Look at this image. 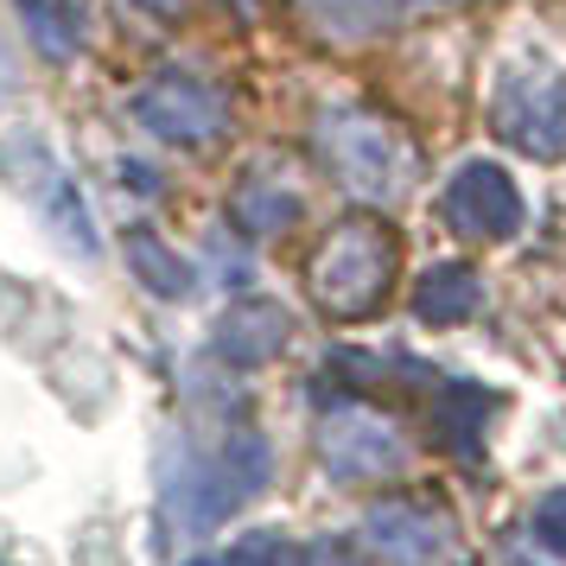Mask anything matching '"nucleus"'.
<instances>
[{"label":"nucleus","mask_w":566,"mask_h":566,"mask_svg":"<svg viewBox=\"0 0 566 566\" xmlns=\"http://www.w3.org/2000/svg\"><path fill=\"white\" fill-rule=\"evenodd\" d=\"M312 147L332 166V179L350 198H363V205H395L413 185V172H420L413 140L395 122L369 115V108H332V115H318Z\"/></svg>","instance_id":"obj_1"},{"label":"nucleus","mask_w":566,"mask_h":566,"mask_svg":"<svg viewBox=\"0 0 566 566\" xmlns=\"http://www.w3.org/2000/svg\"><path fill=\"white\" fill-rule=\"evenodd\" d=\"M490 128L528 159L566 154V64L541 45H522L496 64L490 83Z\"/></svg>","instance_id":"obj_2"},{"label":"nucleus","mask_w":566,"mask_h":566,"mask_svg":"<svg viewBox=\"0 0 566 566\" xmlns=\"http://www.w3.org/2000/svg\"><path fill=\"white\" fill-rule=\"evenodd\" d=\"M388 281H395V235L376 217H344L318 242L312 274H306L318 312H332V318H369L382 306Z\"/></svg>","instance_id":"obj_3"},{"label":"nucleus","mask_w":566,"mask_h":566,"mask_svg":"<svg viewBox=\"0 0 566 566\" xmlns=\"http://www.w3.org/2000/svg\"><path fill=\"white\" fill-rule=\"evenodd\" d=\"M318 459L337 484H369V478H395L408 464V439L369 408H337L318 420Z\"/></svg>","instance_id":"obj_4"},{"label":"nucleus","mask_w":566,"mask_h":566,"mask_svg":"<svg viewBox=\"0 0 566 566\" xmlns=\"http://www.w3.org/2000/svg\"><path fill=\"white\" fill-rule=\"evenodd\" d=\"M134 122L147 134H159L166 147H205L223 134V96L205 90L198 77H179V71H166V77L140 83V96H134Z\"/></svg>","instance_id":"obj_5"},{"label":"nucleus","mask_w":566,"mask_h":566,"mask_svg":"<svg viewBox=\"0 0 566 566\" xmlns=\"http://www.w3.org/2000/svg\"><path fill=\"white\" fill-rule=\"evenodd\" d=\"M446 217H452V230L478 235V242H510L528 223V205L496 159H464L446 185Z\"/></svg>","instance_id":"obj_6"},{"label":"nucleus","mask_w":566,"mask_h":566,"mask_svg":"<svg viewBox=\"0 0 566 566\" xmlns=\"http://www.w3.org/2000/svg\"><path fill=\"white\" fill-rule=\"evenodd\" d=\"M363 547L382 554L388 566H446L452 560V528H446V515L420 510V503H382L363 522Z\"/></svg>","instance_id":"obj_7"},{"label":"nucleus","mask_w":566,"mask_h":566,"mask_svg":"<svg viewBox=\"0 0 566 566\" xmlns=\"http://www.w3.org/2000/svg\"><path fill=\"white\" fill-rule=\"evenodd\" d=\"M286 344H293V318H286L274 300H235V306L210 325V350L230 363V369L274 363Z\"/></svg>","instance_id":"obj_8"},{"label":"nucleus","mask_w":566,"mask_h":566,"mask_svg":"<svg viewBox=\"0 0 566 566\" xmlns=\"http://www.w3.org/2000/svg\"><path fill=\"white\" fill-rule=\"evenodd\" d=\"M478 306H484V281L471 261H439L413 281V318H427V325H459Z\"/></svg>","instance_id":"obj_9"},{"label":"nucleus","mask_w":566,"mask_h":566,"mask_svg":"<svg viewBox=\"0 0 566 566\" xmlns=\"http://www.w3.org/2000/svg\"><path fill=\"white\" fill-rule=\"evenodd\" d=\"M13 20L27 27L39 57H52V64L77 57L83 39H90V7L83 0H13Z\"/></svg>","instance_id":"obj_10"},{"label":"nucleus","mask_w":566,"mask_h":566,"mask_svg":"<svg viewBox=\"0 0 566 566\" xmlns=\"http://www.w3.org/2000/svg\"><path fill=\"white\" fill-rule=\"evenodd\" d=\"M0 179L7 191H20V198H52L64 172H57V154L45 147V134L39 128H13L0 140Z\"/></svg>","instance_id":"obj_11"},{"label":"nucleus","mask_w":566,"mask_h":566,"mask_svg":"<svg viewBox=\"0 0 566 566\" xmlns=\"http://www.w3.org/2000/svg\"><path fill=\"white\" fill-rule=\"evenodd\" d=\"M122 255H128V268H134V281L147 286V293H159V300H185L191 293V261L172 249V242H159L154 230H128L122 235Z\"/></svg>","instance_id":"obj_12"},{"label":"nucleus","mask_w":566,"mask_h":566,"mask_svg":"<svg viewBox=\"0 0 566 566\" xmlns=\"http://www.w3.org/2000/svg\"><path fill=\"white\" fill-rule=\"evenodd\" d=\"M261 484H268V439L235 433L230 446H223V459L210 464V496H217V510L249 503Z\"/></svg>","instance_id":"obj_13"},{"label":"nucleus","mask_w":566,"mask_h":566,"mask_svg":"<svg viewBox=\"0 0 566 566\" xmlns=\"http://www.w3.org/2000/svg\"><path fill=\"white\" fill-rule=\"evenodd\" d=\"M235 223L242 230H255V235H281L300 223V191L281 179H268V185H242L235 191Z\"/></svg>","instance_id":"obj_14"},{"label":"nucleus","mask_w":566,"mask_h":566,"mask_svg":"<svg viewBox=\"0 0 566 566\" xmlns=\"http://www.w3.org/2000/svg\"><path fill=\"white\" fill-rule=\"evenodd\" d=\"M484 420H490V395H484V388H471V382L446 388V401H439V427H446V446H452V452H464V446L478 452Z\"/></svg>","instance_id":"obj_15"},{"label":"nucleus","mask_w":566,"mask_h":566,"mask_svg":"<svg viewBox=\"0 0 566 566\" xmlns=\"http://www.w3.org/2000/svg\"><path fill=\"white\" fill-rule=\"evenodd\" d=\"M535 541L554 560H566V490H547L535 503Z\"/></svg>","instance_id":"obj_16"},{"label":"nucleus","mask_w":566,"mask_h":566,"mask_svg":"<svg viewBox=\"0 0 566 566\" xmlns=\"http://www.w3.org/2000/svg\"><path fill=\"white\" fill-rule=\"evenodd\" d=\"M230 566H300V554H293L281 535H249L230 554Z\"/></svg>","instance_id":"obj_17"},{"label":"nucleus","mask_w":566,"mask_h":566,"mask_svg":"<svg viewBox=\"0 0 566 566\" xmlns=\"http://www.w3.org/2000/svg\"><path fill=\"white\" fill-rule=\"evenodd\" d=\"M20 90V64H13V52H7V39H0V103Z\"/></svg>","instance_id":"obj_18"},{"label":"nucleus","mask_w":566,"mask_h":566,"mask_svg":"<svg viewBox=\"0 0 566 566\" xmlns=\"http://www.w3.org/2000/svg\"><path fill=\"white\" fill-rule=\"evenodd\" d=\"M128 7H140V13H159V20H179L185 0H128Z\"/></svg>","instance_id":"obj_19"},{"label":"nucleus","mask_w":566,"mask_h":566,"mask_svg":"<svg viewBox=\"0 0 566 566\" xmlns=\"http://www.w3.org/2000/svg\"><path fill=\"white\" fill-rule=\"evenodd\" d=\"M185 566H230V554H223V560H217V554H210V560H185Z\"/></svg>","instance_id":"obj_20"}]
</instances>
